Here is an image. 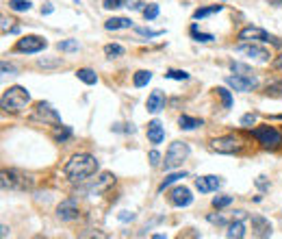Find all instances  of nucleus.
I'll list each match as a JSON object with an SVG mask.
<instances>
[{
  "instance_id": "nucleus-23",
  "label": "nucleus",
  "mask_w": 282,
  "mask_h": 239,
  "mask_svg": "<svg viewBox=\"0 0 282 239\" xmlns=\"http://www.w3.org/2000/svg\"><path fill=\"white\" fill-rule=\"evenodd\" d=\"M150 80H152V72L150 70H139L135 76H133V83H135V87H146Z\"/></svg>"
},
{
  "instance_id": "nucleus-19",
  "label": "nucleus",
  "mask_w": 282,
  "mask_h": 239,
  "mask_svg": "<svg viewBox=\"0 0 282 239\" xmlns=\"http://www.w3.org/2000/svg\"><path fill=\"white\" fill-rule=\"evenodd\" d=\"M133 22L131 17H111V20L104 22V29L106 31H119V29H131Z\"/></svg>"
},
{
  "instance_id": "nucleus-20",
  "label": "nucleus",
  "mask_w": 282,
  "mask_h": 239,
  "mask_svg": "<svg viewBox=\"0 0 282 239\" xmlns=\"http://www.w3.org/2000/svg\"><path fill=\"white\" fill-rule=\"evenodd\" d=\"M226 237H230V239H241V237H245V224H243V220H235V222L228 226Z\"/></svg>"
},
{
  "instance_id": "nucleus-35",
  "label": "nucleus",
  "mask_w": 282,
  "mask_h": 239,
  "mask_svg": "<svg viewBox=\"0 0 282 239\" xmlns=\"http://www.w3.org/2000/svg\"><path fill=\"white\" fill-rule=\"evenodd\" d=\"M128 0H104V4L102 7L104 9H119V7H124Z\"/></svg>"
},
{
  "instance_id": "nucleus-21",
  "label": "nucleus",
  "mask_w": 282,
  "mask_h": 239,
  "mask_svg": "<svg viewBox=\"0 0 282 239\" xmlns=\"http://www.w3.org/2000/svg\"><path fill=\"white\" fill-rule=\"evenodd\" d=\"M202 124H204L202 120L189 118V115H180V118H178V126H180L182 130H193V128H198V126H202Z\"/></svg>"
},
{
  "instance_id": "nucleus-30",
  "label": "nucleus",
  "mask_w": 282,
  "mask_h": 239,
  "mask_svg": "<svg viewBox=\"0 0 282 239\" xmlns=\"http://www.w3.org/2000/svg\"><path fill=\"white\" fill-rule=\"evenodd\" d=\"M217 94H219V96H222L223 109H230V107H232V96H230V92H228L226 87H217Z\"/></svg>"
},
{
  "instance_id": "nucleus-26",
  "label": "nucleus",
  "mask_w": 282,
  "mask_h": 239,
  "mask_svg": "<svg viewBox=\"0 0 282 239\" xmlns=\"http://www.w3.org/2000/svg\"><path fill=\"white\" fill-rule=\"evenodd\" d=\"M191 35H193V39H195V42H200V44H208V42H213V35L211 33H200V31H198V26H191Z\"/></svg>"
},
{
  "instance_id": "nucleus-45",
  "label": "nucleus",
  "mask_w": 282,
  "mask_h": 239,
  "mask_svg": "<svg viewBox=\"0 0 282 239\" xmlns=\"http://www.w3.org/2000/svg\"><path fill=\"white\" fill-rule=\"evenodd\" d=\"M74 2H78V0H74Z\"/></svg>"
},
{
  "instance_id": "nucleus-28",
  "label": "nucleus",
  "mask_w": 282,
  "mask_h": 239,
  "mask_svg": "<svg viewBox=\"0 0 282 239\" xmlns=\"http://www.w3.org/2000/svg\"><path fill=\"white\" fill-rule=\"evenodd\" d=\"M104 55L111 57V59H115V57H122L124 55V48L119 46V44H106V46H104Z\"/></svg>"
},
{
  "instance_id": "nucleus-16",
  "label": "nucleus",
  "mask_w": 282,
  "mask_h": 239,
  "mask_svg": "<svg viewBox=\"0 0 282 239\" xmlns=\"http://www.w3.org/2000/svg\"><path fill=\"white\" fill-rule=\"evenodd\" d=\"M146 107H148V111H150V113H159V111L165 107V96L159 92V89H156V92H152L150 96H148Z\"/></svg>"
},
{
  "instance_id": "nucleus-43",
  "label": "nucleus",
  "mask_w": 282,
  "mask_h": 239,
  "mask_svg": "<svg viewBox=\"0 0 282 239\" xmlns=\"http://www.w3.org/2000/svg\"><path fill=\"white\" fill-rule=\"evenodd\" d=\"M274 65H276V70H282V55L278 57V59L274 61Z\"/></svg>"
},
{
  "instance_id": "nucleus-5",
  "label": "nucleus",
  "mask_w": 282,
  "mask_h": 239,
  "mask_svg": "<svg viewBox=\"0 0 282 239\" xmlns=\"http://www.w3.org/2000/svg\"><path fill=\"white\" fill-rule=\"evenodd\" d=\"M252 135L258 139V143L265 148H278L282 143V133L276 126H258L252 130Z\"/></svg>"
},
{
  "instance_id": "nucleus-25",
  "label": "nucleus",
  "mask_w": 282,
  "mask_h": 239,
  "mask_svg": "<svg viewBox=\"0 0 282 239\" xmlns=\"http://www.w3.org/2000/svg\"><path fill=\"white\" fill-rule=\"evenodd\" d=\"M9 9H11V11H17V13H24L30 9V2L29 0H9Z\"/></svg>"
},
{
  "instance_id": "nucleus-9",
  "label": "nucleus",
  "mask_w": 282,
  "mask_h": 239,
  "mask_svg": "<svg viewBox=\"0 0 282 239\" xmlns=\"http://www.w3.org/2000/svg\"><path fill=\"white\" fill-rule=\"evenodd\" d=\"M46 46H48V42L44 37H39V35H26V37L17 39L15 50L17 52H29V55H33V52H42Z\"/></svg>"
},
{
  "instance_id": "nucleus-31",
  "label": "nucleus",
  "mask_w": 282,
  "mask_h": 239,
  "mask_svg": "<svg viewBox=\"0 0 282 239\" xmlns=\"http://www.w3.org/2000/svg\"><path fill=\"white\" fill-rule=\"evenodd\" d=\"M232 205V196H215L213 198V207L215 209H223V207Z\"/></svg>"
},
{
  "instance_id": "nucleus-37",
  "label": "nucleus",
  "mask_w": 282,
  "mask_h": 239,
  "mask_svg": "<svg viewBox=\"0 0 282 239\" xmlns=\"http://www.w3.org/2000/svg\"><path fill=\"white\" fill-rule=\"evenodd\" d=\"M37 65H42V67H55V65H61V59H55V61H50V59H39Z\"/></svg>"
},
{
  "instance_id": "nucleus-38",
  "label": "nucleus",
  "mask_w": 282,
  "mask_h": 239,
  "mask_svg": "<svg viewBox=\"0 0 282 239\" xmlns=\"http://www.w3.org/2000/svg\"><path fill=\"white\" fill-rule=\"evenodd\" d=\"M70 135H72V130L68 128V126H63V133H61V130H57L55 137H57V142H65V139H68Z\"/></svg>"
},
{
  "instance_id": "nucleus-11",
  "label": "nucleus",
  "mask_w": 282,
  "mask_h": 239,
  "mask_svg": "<svg viewBox=\"0 0 282 239\" xmlns=\"http://www.w3.org/2000/svg\"><path fill=\"white\" fill-rule=\"evenodd\" d=\"M235 50L245 55V57H250V59H256V61H269V57H271L267 48L258 46V44H254V42H241Z\"/></svg>"
},
{
  "instance_id": "nucleus-32",
  "label": "nucleus",
  "mask_w": 282,
  "mask_h": 239,
  "mask_svg": "<svg viewBox=\"0 0 282 239\" xmlns=\"http://www.w3.org/2000/svg\"><path fill=\"white\" fill-rule=\"evenodd\" d=\"M156 16H159V4H150V7L143 9V17L146 20H154Z\"/></svg>"
},
{
  "instance_id": "nucleus-17",
  "label": "nucleus",
  "mask_w": 282,
  "mask_h": 239,
  "mask_svg": "<svg viewBox=\"0 0 282 239\" xmlns=\"http://www.w3.org/2000/svg\"><path fill=\"white\" fill-rule=\"evenodd\" d=\"M113 183H115V176H113V174H111V172H104L100 178L96 180V185H93V187L89 189V191H91L93 196H98V193H102L104 189H109Z\"/></svg>"
},
{
  "instance_id": "nucleus-2",
  "label": "nucleus",
  "mask_w": 282,
  "mask_h": 239,
  "mask_svg": "<svg viewBox=\"0 0 282 239\" xmlns=\"http://www.w3.org/2000/svg\"><path fill=\"white\" fill-rule=\"evenodd\" d=\"M30 102V94L29 89L20 87V85H13V87L4 89L2 98H0V105H2L4 111H9V113H17V111H22L26 105Z\"/></svg>"
},
{
  "instance_id": "nucleus-12",
  "label": "nucleus",
  "mask_w": 282,
  "mask_h": 239,
  "mask_svg": "<svg viewBox=\"0 0 282 239\" xmlns=\"http://www.w3.org/2000/svg\"><path fill=\"white\" fill-rule=\"evenodd\" d=\"M57 218H59L61 222H72V220H76L78 218V202H76L74 198L63 200L57 207Z\"/></svg>"
},
{
  "instance_id": "nucleus-22",
  "label": "nucleus",
  "mask_w": 282,
  "mask_h": 239,
  "mask_svg": "<svg viewBox=\"0 0 282 239\" xmlns=\"http://www.w3.org/2000/svg\"><path fill=\"white\" fill-rule=\"evenodd\" d=\"M76 76H78V80H83L85 85H96V83H98L96 72L89 70V67H80V70L76 72Z\"/></svg>"
},
{
  "instance_id": "nucleus-6",
  "label": "nucleus",
  "mask_w": 282,
  "mask_h": 239,
  "mask_svg": "<svg viewBox=\"0 0 282 239\" xmlns=\"http://www.w3.org/2000/svg\"><path fill=\"white\" fill-rule=\"evenodd\" d=\"M211 148L215 152H219V155H235V152H239L243 148V142L239 137H235V135H226V137L213 139Z\"/></svg>"
},
{
  "instance_id": "nucleus-34",
  "label": "nucleus",
  "mask_w": 282,
  "mask_h": 239,
  "mask_svg": "<svg viewBox=\"0 0 282 239\" xmlns=\"http://www.w3.org/2000/svg\"><path fill=\"white\" fill-rule=\"evenodd\" d=\"M59 48L61 50H65V52H72V50H78V44H76L74 39H68V42H61Z\"/></svg>"
},
{
  "instance_id": "nucleus-8",
  "label": "nucleus",
  "mask_w": 282,
  "mask_h": 239,
  "mask_svg": "<svg viewBox=\"0 0 282 239\" xmlns=\"http://www.w3.org/2000/svg\"><path fill=\"white\" fill-rule=\"evenodd\" d=\"M239 39L241 42H271V44H276V46H280V42L274 35H269L267 31L258 29V26H245V29H241Z\"/></svg>"
},
{
  "instance_id": "nucleus-7",
  "label": "nucleus",
  "mask_w": 282,
  "mask_h": 239,
  "mask_svg": "<svg viewBox=\"0 0 282 239\" xmlns=\"http://www.w3.org/2000/svg\"><path fill=\"white\" fill-rule=\"evenodd\" d=\"M33 118L44 124H52V126H61V115L57 113V109H52L50 102H37L33 111Z\"/></svg>"
},
{
  "instance_id": "nucleus-39",
  "label": "nucleus",
  "mask_w": 282,
  "mask_h": 239,
  "mask_svg": "<svg viewBox=\"0 0 282 239\" xmlns=\"http://www.w3.org/2000/svg\"><path fill=\"white\" fill-rule=\"evenodd\" d=\"M148 159H150V163L154 165V168H156V165L161 163V155H159V152H156V150H152L150 155H148Z\"/></svg>"
},
{
  "instance_id": "nucleus-44",
  "label": "nucleus",
  "mask_w": 282,
  "mask_h": 239,
  "mask_svg": "<svg viewBox=\"0 0 282 239\" xmlns=\"http://www.w3.org/2000/svg\"><path fill=\"white\" fill-rule=\"evenodd\" d=\"M265 2L274 4V7H282V0H265Z\"/></svg>"
},
{
  "instance_id": "nucleus-42",
  "label": "nucleus",
  "mask_w": 282,
  "mask_h": 239,
  "mask_svg": "<svg viewBox=\"0 0 282 239\" xmlns=\"http://www.w3.org/2000/svg\"><path fill=\"white\" fill-rule=\"evenodd\" d=\"M52 11H55V9H52L50 4H46V7H42V13H44V16H50Z\"/></svg>"
},
{
  "instance_id": "nucleus-24",
  "label": "nucleus",
  "mask_w": 282,
  "mask_h": 239,
  "mask_svg": "<svg viewBox=\"0 0 282 239\" xmlns=\"http://www.w3.org/2000/svg\"><path fill=\"white\" fill-rule=\"evenodd\" d=\"M222 4H213V7H202V9H195L193 11V20H202V17L211 16V13H219L222 11Z\"/></svg>"
},
{
  "instance_id": "nucleus-4",
  "label": "nucleus",
  "mask_w": 282,
  "mask_h": 239,
  "mask_svg": "<svg viewBox=\"0 0 282 239\" xmlns=\"http://www.w3.org/2000/svg\"><path fill=\"white\" fill-rule=\"evenodd\" d=\"M189 143L185 142H174L167 148V155H165V170H174L178 165H182V161L189 157Z\"/></svg>"
},
{
  "instance_id": "nucleus-10",
  "label": "nucleus",
  "mask_w": 282,
  "mask_h": 239,
  "mask_svg": "<svg viewBox=\"0 0 282 239\" xmlns=\"http://www.w3.org/2000/svg\"><path fill=\"white\" fill-rule=\"evenodd\" d=\"M226 83L230 85L235 92H252V89L258 87V79L252 74H235V76H228Z\"/></svg>"
},
{
  "instance_id": "nucleus-14",
  "label": "nucleus",
  "mask_w": 282,
  "mask_h": 239,
  "mask_svg": "<svg viewBox=\"0 0 282 239\" xmlns=\"http://www.w3.org/2000/svg\"><path fill=\"white\" fill-rule=\"evenodd\" d=\"M195 187H198L200 193H211V191H217L222 187V178L215 176V174H208V176H200L195 180Z\"/></svg>"
},
{
  "instance_id": "nucleus-1",
  "label": "nucleus",
  "mask_w": 282,
  "mask_h": 239,
  "mask_svg": "<svg viewBox=\"0 0 282 239\" xmlns=\"http://www.w3.org/2000/svg\"><path fill=\"white\" fill-rule=\"evenodd\" d=\"M98 170V161L96 157L91 155H74L72 159L65 163L63 168V174L68 176V180L72 183H83V180H87L89 176H93Z\"/></svg>"
},
{
  "instance_id": "nucleus-36",
  "label": "nucleus",
  "mask_w": 282,
  "mask_h": 239,
  "mask_svg": "<svg viewBox=\"0 0 282 239\" xmlns=\"http://www.w3.org/2000/svg\"><path fill=\"white\" fill-rule=\"evenodd\" d=\"M137 33H139V35H146V37H159V35H163V31H150V29H137Z\"/></svg>"
},
{
  "instance_id": "nucleus-41",
  "label": "nucleus",
  "mask_w": 282,
  "mask_h": 239,
  "mask_svg": "<svg viewBox=\"0 0 282 239\" xmlns=\"http://www.w3.org/2000/svg\"><path fill=\"white\" fill-rule=\"evenodd\" d=\"M118 218H119V222H128V220H135V213H131V211H122Z\"/></svg>"
},
{
  "instance_id": "nucleus-15",
  "label": "nucleus",
  "mask_w": 282,
  "mask_h": 239,
  "mask_svg": "<svg viewBox=\"0 0 282 239\" xmlns=\"http://www.w3.org/2000/svg\"><path fill=\"white\" fill-rule=\"evenodd\" d=\"M148 139H150V143H161L165 139V130H163V124H161L159 120H152L150 124H148Z\"/></svg>"
},
{
  "instance_id": "nucleus-40",
  "label": "nucleus",
  "mask_w": 282,
  "mask_h": 239,
  "mask_svg": "<svg viewBox=\"0 0 282 239\" xmlns=\"http://www.w3.org/2000/svg\"><path fill=\"white\" fill-rule=\"evenodd\" d=\"M254 122H256V115H252V113H248V115H243V118H241V124H243V126H252Z\"/></svg>"
},
{
  "instance_id": "nucleus-18",
  "label": "nucleus",
  "mask_w": 282,
  "mask_h": 239,
  "mask_svg": "<svg viewBox=\"0 0 282 239\" xmlns=\"http://www.w3.org/2000/svg\"><path fill=\"white\" fill-rule=\"evenodd\" d=\"M252 224L256 226V233H254L256 237H269V235H271V224L267 222L265 218H258V215H254V218H252Z\"/></svg>"
},
{
  "instance_id": "nucleus-13",
  "label": "nucleus",
  "mask_w": 282,
  "mask_h": 239,
  "mask_svg": "<svg viewBox=\"0 0 282 239\" xmlns=\"http://www.w3.org/2000/svg\"><path fill=\"white\" fill-rule=\"evenodd\" d=\"M169 200H172L174 207H189L193 202V196H191V189L180 185V187H174L169 191Z\"/></svg>"
},
{
  "instance_id": "nucleus-27",
  "label": "nucleus",
  "mask_w": 282,
  "mask_h": 239,
  "mask_svg": "<svg viewBox=\"0 0 282 239\" xmlns=\"http://www.w3.org/2000/svg\"><path fill=\"white\" fill-rule=\"evenodd\" d=\"M185 176H187L185 172H176V174H169V176H165V180L159 185V191H165V189H167L172 183H176V180H180V178H185Z\"/></svg>"
},
{
  "instance_id": "nucleus-33",
  "label": "nucleus",
  "mask_w": 282,
  "mask_h": 239,
  "mask_svg": "<svg viewBox=\"0 0 282 239\" xmlns=\"http://www.w3.org/2000/svg\"><path fill=\"white\" fill-rule=\"evenodd\" d=\"M207 220H208L211 224H217V226H226V224H228V220L223 218L222 213H217V215L211 213V215H207Z\"/></svg>"
},
{
  "instance_id": "nucleus-29",
  "label": "nucleus",
  "mask_w": 282,
  "mask_h": 239,
  "mask_svg": "<svg viewBox=\"0 0 282 239\" xmlns=\"http://www.w3.org/2000/svg\"><path fill=\"white\" fill-rule=\"evenodd\" d=\"M165 79H172V80H187V79H189V72H185V70H167Z\"/></svg>"
},
{
  "instance_id": "nucleus-3",
  "label": "nucleus",
  "mask_w": 282,
  "mask_h": 239,
  "mask_svg": "<svg viewBox=\"0 0 282 239\" xmlns=\"http://www.w3.org/2000/svg\"><path fill=\"white\" fill-rule=\"evenodd\" d=\"M0 185L2 189H11V191H26L33 187V176L22 170H2L0 174Z\"/></svg>"
}]
</instances>
